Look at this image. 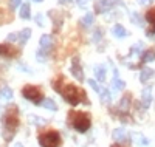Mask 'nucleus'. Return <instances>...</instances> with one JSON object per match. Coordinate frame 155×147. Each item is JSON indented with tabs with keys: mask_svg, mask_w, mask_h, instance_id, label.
Listing matches in <instances>:
<instances>
[{
	"mask_svg": "<svg viewBox=\"0 0 155 147\" xmlns=\"http://www.w3.org/2000/svg\"><path fill=\"white\" fill-rule=\"evenodd\" d=\"M2 122H3V136L6 141H11L14 133L19 129V109L16 105H11L5 110L3 116H2Z\"/></svg>",
	"mask_w": 155,
	"mask_h": 147,
	"instance_id": "1",
	"label": "nucleus"
},
{
	"mask_svg": "<svg viewBox=\"0 0 155 147\" xmlns=\"http://www.w3.org/2000/svg\"><path fill=\"white\" fill-rule=\"evenodd\" d=\"M62 98L65 99L70 105H78V104H87V95H85V91L79 87H76L74 84H62V87L58 90Z\"/></svg>",
	"mask_w": 155,
	"mask_h": 147,
	"instance_id": "2",
	"label": "nucleus"
},
{
	"mask_svg": "<svg viewBox=\"0 0 155 147\" xmlns=\"http://www.w3.org/2000/svg\"><path fill=\"white\" fill-rule=\"evenodd\" d=\"M68 122L71 124V127L78 132H87L90 129V115L84 113V112H78V110H71L68 113Z\"/></svg>",
	"mask_w": 155,
	"mask_h": 147,
	"instance_id": "3",
	"label": "nucleus"
},
{
	"mask_svg": "<svg viewBox=\"0 0 155 147\" xmlns=\"http://www.w3.org/2000/svg\"><path fill=\"white\" fill-rule=\"evenodd\" d=\"M37 141L42 147H59L61 145V135L56 130L44 132L37 136Z\"/></svg>",
	"mask_w": 155,
	"mask_h": 147,
	"instance_id": "4",
	"label": "nucleus"
},
{
	"mask_svg": "<svg viewBox=\"0 0 155 147\" xmlns=\"http://www.w3.org/2000/svg\"><path fill=\"white\" fill-rule=\"evenodd\" d=\"M22 95H23L25 99L31 101L33 104H41V102L45 101V99H44V93H42V90L39 88V87H36V85H31V84L25 85V87L22 88Z\"/></svg>",
	"mask_w": 155,
	"mask_h": 147,
	"instance_id": "5",
	"label": "nucleus"
},
{
	"mask_svg": "<svg viewBox=\"0 0 155 147\" xmlns=\"http://www.w3.org/2000/svg\"><path fill=\"white\" fill-rule=\"evenodd\" d=\"M20 54V50L16 47H12L9 44H0V56H3L6 59H16Z\"/></svg>",
	"mask_w": 155,
	"mask_h": 147,
	"instance_id": "6",
	"label": "nucleus"
},
{
	"mask_svg": "<svg viewBox=\"0 0 155 147\" xmlns=\"http://www.w3.org/2000/svg\"><path fill=\"white\" fill-rule=\"evenodd\" d=\"M71 73L79 82L84 81V73H82V67H81L79 57H73V60H71Z\"/></svg>",
	"mask_w": 155,
	"mask_h": 147,
	"instance_id": "7",
	"label": "nucleus"
},
{
	"mask_svg": "<svg viewBox=\"0 0 155 147\" xmlns=\"http://www.w3.org/2000/svg\"><path fill=\"white\" fill-rule=\"evenodd\" d=\"M118 0H99V2L95 5L96 12H107L109 9H112Z\"/></svg>",
	"mask_w": 155,
	"mask_h": 147,
	"instance_id": "8",
	"label": "nucleus"
},
{
	"mask_svg": "<svg viewBox=\"0 0 155 147\" xmlns=\"http://www.w3.org/2000/svg\"><path fill=\"white\" fill-rule=\"evenodd\" d=\"M39 45H41L42 53H48V51L51 50V47H53V41H51V36L44 34V36L41 37V41H39Z\"/></svg>",
	"mask_w": 155,
	"mask_h": 147,
	"instance_id": "9",
	"label": "nucleus"
},
{
	"mask_svg": "<svg viewBox=\"0 0 155 147\" xmlns=\"http://www.w3.org/2000/svg\"><path fill=\"white\" fill-rule=\"evenodd\" d=\"M146 19H147V22H149L150 26H152V28L147 31V36L150 37L152 34H155V8H152V9H149V11L146 12Z\"/></svg>",
	"mask_w": 155,
	"mask_h": 147,
	"instance_id": "10",
	"label": "nucleus"
},
{
	"mask_svg": "<svg viewBox=\"0 0 155 147\" xmlns=\"http://www.w3.org/2000/svg\"><path fill=\"white\" fill-rule=\"evenodd\" d=\"M141 102H143L144 109H147V107L150 105V102H152V91H150V88H144L143 90V93H141Z\"/></svg>",
	"mask_w": 155,
	"mask_h": 147,
	"instance_id": "11",
	"label": "nucleus"
},
{
	"mask_svg": "<svg viewBox=\"0 0 155 147\" xmlns=\"http://www.w3.org/2000/svg\"><path fill=\"white\" fill-rule=\"evenodd\" d=\"M130 95H124L123 96V99H121V102H120V112H123V113H126V112H129V109H130Z\"/></svg>",
	"mask_w": 155,
	"mask_h": 147,
	"instance_id": "12",
	"label": "nucleus"
},
{
	"mask_svg": "<svg viewBox=\"0 0 155 147\" xmlns=\"http://www.w3.org/2000/svg\"><path fill=\"white\" fill-rule=\"evenodd\" d=\"M112 33H113L115 37H120V39H123V37L127 36V31L124 30V26L120 25V23H116V25L113 26V28H112Z\"/></svg>",
	"mask_w": 155,
	"mask_h": 147,
	"instance_id": "13",
	"label": "nucleus"
},
{
	"mask_svg": "<svg viewBox=\"0 0 155 147\" xmlns=\"http://www.w3.org/2000/svg\"><path fill=\"white\" fill-rule=\"evenodd\" d=\"M95 74L98 77V81L104 82L106 81V67L104 65H96L95 67Z\"/></svg>",
	"mask_w": 155,
	"mask_h": 147,
	"instance_id": "14",
	"label": "nucleus"
},
{
	"mask_svg": "<svg viewBox=\"0 0 155 147\" xmlns=\"http://www.w3.org/2000/svg\"><path fill=\"white\" fill-rule=\"evenodd\" d=\"M112 136H113V139H115V141H124V139L127 138V133H126V130H124V129H115Z\"/></svg>",
	"mask_w": 155,
	"mask_h": 147,
	"instance_id": "15",
	"label": "nucleus"
},
{
	"mask_svg": "<svg viewBox=\"0 0 155 147\" xmlns=\"http://www.w3.org/2000/svg\"><path fill=\"white\" fill-rule=\"evenodd\" d=\"M152 76H153V70H150V68H143V70H141V73H140V81H141V82H147Z\"/></svg>",
	"mask_w": 155,
	"mask_h": 147,
	"instance_id": "16",
	"label": "nucleus"
},
{
	"mask_svg": "<svg viewBox=\"0 0 155 147\" xmlns=\"http://www.w3.org/2000/svg\"><path fill=\"white\" fill-rule=\"evenodd\" d=\"M124 87H126V82L121 81V79H118V76H115L113 81H112V88L115 91H120V90H124Z\"/></svg>",
	"mask_w": 155,
	"mask_h": 147,
	"instance_id": "17",
	"label": "nucleus"
},
{
	"mask_svg": "<svg viewBox=\"0 0 155 147\" xmlns=\"http://www.w3.org/2000/svg\"><path fill=\"white\" fill-rule=\"evenodd\" d=\"M141 60H143V62H152V60H155V50H146L143 54H141Z\"/></svg>",
	"mask_w": 155,
	"mask_h": 147,
	"instance_id": "18",
	"label": "nucleus"
},
{
	"mask_svg": "<svg viewBox=\"0 0 155 147\" xmlns=\"http://www.w3.org/2000/svg\"><path fill=\"white\" fill-rule=\"evenodd\" d=\"M30 36H31V30L30 28H23L20 33H19V42L20 44H25L30 39Z\"/></svg>",
	"mask_w": 155,
	"mask_h": 147,
	"instance_id": "19",
	"label": "nucleus"
},
{
	"mask_svg": "<svg viewBox=\"0 0 155 147\" xmlns=\"http://www.w3.org/2000/svg\"><path fill=\"white\" fill-rule=\"evenodd\" d=\"M20 17L22 19H30L31 17V8L28 3H25L20 6Z\"/></svg>",
	"mask_w": 155,
	"mask_h": 147,
	"instance_id": "20",
	"label": "nucleus"
},
{
	"mask_svg": "<svg viewBox=\"0 0 155 147\" xmlns=\"http://www.w3.org/2000/svg\"><path fill=\"white\" fill-rule=\"evenodd\" d=\"M0 96H2L3 99H6V101H11L14 95H12V90L9 87H3L2 90H0Z\"/></svg>",
	"mask_w": 155,
	"mask_h": 147,
	"instance_id": "21",
	"label": "nucleus"
},
{
	"mask_svg": "<svg viewBox=\"0 0 155 147\" xmlns=\"http://www.w3.org/2000/svg\"><path fill=\"white\" fill-rule=\"evenodd\" d=\"M44 107H45V109H48V110H53V112H56L58 110V105H56V102L53 101V99H51V98H47L44 102Z\"/></svg>",
	"mask_w": 155,
	"mask_h": 147,
	"instance_id": "22",
	"label": "nucleus"
},
{
	"mask_svg": "<svg viewBox=\"0 0 155 147\" xmlns=\"http://www.w3.org/2000/svg\"><path fill=\"white\" fill-rule=\"evenodd\" d=\"M81 23L85 26V28H88L90 25L93 23V14H90V12H87V14L82 17V20H81Z\"/></svg>",
	"mask_w": 155,
	"mask_h": 147,
	"instance_id": "23",
	"label": "nucleus"
},
{
	"mask_svg": "<svg viewBox=\"0 0 155 147\" xmlns=\"http://www.w3.org/2000/svg\"><path fill=\"white\" fill-rule=\"evenodd\" d=\"M99 95H101V101L102 102H110V91L109 90H106V88H101V91H99Z\"/></svg>",
	"mask_w": 155,
	"mask_h": 147,
	"instance_id": "24",
	"label": "nucleus"
},
{
	"mask_svg": "<svg viewBox=\"0 0 155 147\" xmlns=\"http://www.w3.org/2000/svg\"><path fill=\"white\" fill-rule=\"evenodd\" d=\"M9 16H6L5 14V12H3V9L2 8H0V25H2V23H5V22H9Z\"/></svg>",
	"mask_w": 155,
	"mask_h": 147,
	"instance_id": "25",
	"label": "nucleus"
},
{
	"mask_svg": "<svg viewBox=\"0 0 155 147\" xmlns=\"http://www.w3.org/2000/svg\"><path fill=\"white\" fill-rule=\"evenodd\" d=\"M88 85L92 87V88H93L95 91H98V93L101 91V87L98 85V82H96V81H93V79H88Z\"/></svg>",
	"mask_w": 155,
	"mask_h": 147,
	"instance_id": "26",
	"label": "nucleus"
},
{
	"mask_svg": "<svg viewBox=\"0 0 155 147\" xmlns=\"http://www.w3.org/2000/svg\"><path fill=\"white\" fill-rule=\"evenodd\" d=\"M20 3H22V0H9V8L11 9H16V8L20 6Z\"/></svg>",
	"mask_w": 155,
	"mask_h": 147,
	"instance_id": "27",
	"label": "nucleus"
},
{
	"mask_svg": "<svg viewBox=\"0 0 155 147\" xmlns=\"http://www.w3.org/2000/svg\"><path fill=\"white\" fill-rule=\"evenodd\" d=\"M8 41H9V42L19 41V33H11V34H8Z\"/></svg>",
	"mask_w": 155,
	"mask_h": 147,
	"instance_id": "28",
	"label": "nucleus"
},
{
	"mask_svg": "<svg viewBox=\"0 0 155 147\" xmlns=\"http://www.w3.org/2000/svg\"><path fill=\"white\" fill-rule=\"evenodd\" d=\"M141 47H143V44H141V42L135 44V45L132 47V51H130V53H140V51H141Z\"/></svg>",
	"mask_w": 155,
	"mask_h": 147,
	"instance_id": "29",
	"label": "nucleus"
},
{
	"mask_svg": "<svg viewBox=\"0 0 155 147\" xmlns=\"http://www.w3.org/2000/svg\"><path fill=\"white\" fill-rule=\"evenodd\" d=\"M138 3L140 5H149V3H152V0H138Z\"/></svg>",
	"mask_w": 155,
	"mask_h": 147,
	"instance_id": "30",
	"label": "nucleus"
},
{
	"mask_svg": "<svg viewBox=\"0 0 155 147\" xmlns=\"http://www.w3.org/2000/svg\"><path fill=\"white\" fill-rule=\"evenodd\" d=\"M88 2V0H76V3L79 5V6H85V3Z\"/></svg>",
	"mask_w": 155,
	"mask_h": 147,
	"instance_id": "31",
	"label": "nucleus"
},
{
	"mask_svg": "<svg viewBox=\"0 0 155 147\" xmlns=\"http://www.w3.org/2000/svg\"><path fill=\"white\" fill-rule=\"evenodd\" d=\"M36 20H37V25H44V23H42V16H41V14L36 17Z\"/></svg>",
	"mask_w": 155,
	"mask_h": 147,
	"instance_id": "32",
	"label": "nucleus"
},
{
	"mask_svg": "<svg viewBox=\"0 0 155 147\" xmlns=\"http://www.w3.org/2000/svg\"><path fill=\"white\" fill-rule=\"evenodd\" d=\"M98 39H99V31L95 33V41H98Z\"/></svg>",
	"mask_w": 155,
	"mask_h": 147,
	"instance_id": "33",
	"label": "nucleus"
},
{
	"mask_svg": "<svg viewBox=\"0 0 155 147\" xmlns=\"http://www.w3.org/2000/svg\"><path fill=\"white\" fill-rule=\"evenodd\" d=\"M14 147H23V145H22V144H20V142H17V144H16V145H14Z\"/></svg>",
	"mask_w": 155,
	"mask_h": 147,
	"instance_id": "34",
	"label": "nucleus"
},
{
	"mask_svg": "<svg viewBox=\"0 0 155 147\" xmlns=\"http://www.w3.org/2000/svg\"><path fill=\"white\" fill-rule=\"evenodd\" d=\"M112 147H121V145H118V144H113Z\"/></svg>",
	"mask_w": 155,
	"mask_h": 147,
	"instance_id": "35",
	"label": "nucleus"
},
{
	"mask_svg": "<svg viewBox=\"0 0 155 147\" xmlns=\"http://www.w3.org/2000/svg\"><path fill=\"white\" fill-rule=\"evenodd\" d=\"M34 2H42V0H34Z\"/></svg>",
	"mask_w": 155,
	"mask_h": 147,
	"instance_id": "36",
	"label": "nucleus"
}]
</instances>
